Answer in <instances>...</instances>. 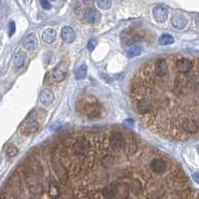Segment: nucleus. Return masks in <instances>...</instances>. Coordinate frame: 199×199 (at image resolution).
Returning a JSON list of instances; mask_svg holds the SVG:
<instances>
[{
  "label": "nucleus",
  "mask_w": 199,
  "mask_h": 199,
  "mask_svg": "<svg viewBox=\"0 0 199 199\" xmlns=\"http://www.w3.org/2000/svg\"><path fill=\"white\" fill-rule=\"evenodd\" d=\"M24 62H25V55L22 54V53H19L15 56L14 58V66L16 67V68H21L22 66L24 65Z\"/></svg>",
  "instance_id": "dca6fc26"
},
{
  "label": "nucleus",
  "mask_w": 199,
  "mask_h": 199,
  "mask_svg": "<svg viewBox=\"0 0 199 199\" xmlns=\"http://www.w3.org/2000/svg\"><path fill=\"white\" fill-rule=\"evenodd\" d=\"M77 111L91 119H99L103 115V106L95 97L91 95L83 97L78 101Z\"/></svg>",
  "instance_id": "7ed1b4c3"
},
{
  "label": "nucleus",
  "mask_w": 199,
  "mask_h": 199,
  "mask_svg": "<svg viewBox=\"0 0 199 199\" xmlns=\"http://www.w3.org/2000/svg\"><path fill=\"white\" fill-rule=\"evenodd\" d=\"M152 15L156 22H158V23H163V22H165L167 19L168 10L166 7L163 5H156L152 10Z\"/></svg>",
  "instance_id": "423d86ee"
},
{
  "label": "nucleus",
  "mask_w": 199,
  "mask_h": 199,
  "mask_svg": "<svg viewBox=\"0 0 199 199\" xmlns=\"http://www.w3.org/2000/svg\"><path fill=\"white\" fill-rule=\"evenodd\" d=\"M171 23H172V26L177 29H182L185 27L186 25V19L184 18L183 15H180V14H177V15H174L173 17H172L171 19Z\"/></svg>",
  "instance_id": "f8f14e48"
},
{
  "label": "nucleus",
  "mask_w": 199,
  "mask_h": 199,
  "mask_svg": "<svg viewBox=\"0 0 199 199\" xmlns=\"http://www.w3.org/2000/svg\"><path fill=\"white\" fill-rule=\"evenodd\" d=\"M40 4L44 9H50L52 7L50 1H40Z\"/></svg>",
  "instance_id": "412c9836"
},
{
  "label": "nucleus",
  "mask_w": 199,
  "mask_h": 199,
  "mask_svg": "<svg viewBox=\"0 0 199 199\" xmlns=\"http://www.w3.org/2000/svg\"><path fill=\"white\" fill-rule=\"evenodd\" d=\"M130 102L152 133L175 140L199 137V55L146 61L131 79Z\"/></svg>",
  "instance_id": "f257e3e1"
},
{
  "label": "nucleus",
  "mask_w": 199,
  "mask_h": 199,
  "mask_svg": "<svg viewBox=\"0 0 199 199\" xmlns=\"http://www.w3.org/2000/svg\"><path fill=\"white\" fill-rule=\"evenodd\" d=\"M158 43L160 45H170L172 43H174V38L169 34H164L162 36H160V38L158 39Z\"/></svg>",
  "instance_id": "2eb2a0df"
},
{
  "label": "nucleus",
  "mask_w": 199,
  "mask_h": 199,
  "mask_svg": "<svg viewBox=\"0 0 199 199\" xmlns=\"http://www.w3.org/2000/svg\"><path fill=\"white\" fill-rule=\"evenodd\" d=\"M193 179H194L196 182L199 183V173H194V174H193Z\"/></svg>",
  "instance_id": "4be33fe9"
},
{
  "label": "nucleus",
  "mask_w": 199,
  "mask_h": 199,
  "mask_svg": "<svg viewBox=\"0 0 199 199\" xmlns=\"http://www.w3.org/2000/svg\"><path fill=\"white\" fill-rule=\"evenodd\" d=\"M101 14L95 8H88L84 12V20L89 24H94L100 20Z\"/></svg>",
  "instance_id": "0eeeda50"
},
{
  "label": "nucleus",
  "mask_w": 199,
  "mask_h": 199,
  "mask_svg": "<svg viewBox=\"0 0 199 199\" xmlns=\"http://www.w3.org/2000/svg\"><path fill=\"white\" fill-rule=\"evenodd\" d=\"M141 51L142 49L140 46H138V45H133V46H130L126 50V56L129 58L137 57V56H140L141 54Z\"/></svg>",
  "instance_id": "ddd939ff"
},
{
  "label": "nucleus",
  "mask_w": 199,
  "mask_h": 199,
  "mask_svg": "<svg viewBox=\"0 0 199 199\" xmlns=\"http://www.w3.org/2000/svg\"><path fill=\"white\" fill-rule=\"evenodd\" d=\"M61 36L64 42L71 44L73 43L75 39H76V32L74 31V29L72 27H69V26H66L62 29L61 32Z\"/></svg>",
  "instance_id": "6e6552de"
},
{
  "label": "nucleus",
  "mask_w": 199,
  "mask_h": 199,
  "mask_svg": "<svg viewBox=\"0 0 199 199\" xmlns=\"http://www.w3.org/2000/svg\"><path fill=\"white\" fill-rule=\"evenodd\" d=\"M38 127H39V123L37 122V119H36V112H33L32 114H30L29 117L25 119L24 123H22L20 130L24 136H30V134L34 133L35 131L38 130Z\"/></svg>",
  "instance_id": "20e7f679"
},
{
  "label": "nucleus",
  "mask_w": 199,
  "mask_h": 199,
  "mask_svg": "<svg viewBox=\"0 0 199 199\" xmlns=\"http://www.w3.org/2000/svg\"><path fill=\"white\" fill-rule=\"evenodd\" d=\"M8 29H9V36L11 37L15 33V23L13 21H11L8 24Z\"/></svg>",
  "instance_id": "aec40b11"
},
{
  "label": "nucleus",
  "mask_w": 199,
  "mask_h": 199,
  "mask_svg": "<svg viewBox=\"0 0 199 199\" xmlns=\"http://www.w3.org/2000/svg\"><path fill=\"white\" fill-rule=\"evenodd\" d=\"M6 155L9 157H13L15 155H18V148L15 145L10 144L6 149Z\"/></svg>",
  "instance_id": "f3484780"
},
{
  "label": "nucleus",
  "mask_w": 199,
  "mask_h": 199,
  "mask_svg": "<svg viewBox=\"0 0 199 199\" xmlns=\"http://www.w3.org/2000/svg\"><path fill=\"white\" fill-rule=\"evenodd\" d=\"M97 4L100 8L106 10V9H108L112 6V2L110 1V0H99V1H97Z\"/></svg>",
  "instance_id": "a211bd4d"
},
{
  "label": "nucleus",
  "mask_w": 199,
  "mask_h": 199,
  "mask_svg": "<svg viewBox=\"0 0 199 199\" xmlns=\"http://www.w3.org/2000/svg\"><path fill=\"white\" fill-rule=\"evenodd\" d=\"M87 72H88L87 65L83 64V65L79 67L78 70L76 71V74H75V78H76V80H83V79H85L86 76H87Z\"/></svg>",
  "instance_id": "4468645a"
},
{
  "label": "nucleus",
  "mask_w": 199,
  "mask_h": 199,
  "mask_svg": "<svg viewBox=\"0 0 199 199\" xmlns=\"http://www.w3.org/2000/svg\"><path fill=\"white\" fill-rule=\"evenodd\" d=\"M97 46V41L95 39H91V40H89V42H88V49L90 51H92L95 49V47Z\"/></svg>",
  "instance_id": "6ab92c4d"
},
{
  "label": "nucleus",
  "mask_w": 199,
  "mask_h": 199,
  "mask_svg": "<svg viewBox=\"0 0 199 199\" xmlns=\"http://www.w3.org/2000/svg\"><path fill=\"white\" fill-rule=\"evenodd\" d=\"M68 73V65L65 62H61L55 67L51 73V78L53 82L60 83L66 78V75Z\"/></svg>",
  "instance_id": "39448f33"
},
{
  "label": "nucleus",
  "mask_w": 199,
  "mask_h": 199,
  "mask_svg": "<svg viewBox=\"0 0 199 199\" xmlns=\"http://www.w3.org/2000/svg\"><path fill=\"white\" fill-rule=\"evenodd\" d=\"M42 39L45 43H48V44L53 43L56 39V31L53 28L45 29L42 34Z\"/></svg>",
  "instance_id": "9b49d317"
},
{
  "label": "nucleus",
  "mask_w": 199,
  "mask_h": 199,
  "mask_svg": "<svg viewBox=\"0 0 199 199\" xmlns=\"http://www.w3.org/2000/svg\"><path fill=\"white\" fill-rule=\"evenodd\" d=\"M54 101V94L50 89H45L40 94V102L43 105H50Z\"/></svg>",
  "instance_id": "1a4fd4ad"
},
{
  "label": "nucleus",
  "mask_w": 199,
  "mask_h": 199,
  "mask_svg": "<svg viewBox=\"0 0 199 199\" xmlns=\"http://www.w3.org/2000/svg\"><path fill=\"white\" fill-rule=\"evenodd\" d=\"M37 38L35 35H29L28 37H26V39L23 42V46L26 50L28 51H34L37 48Z\"/></svg>",
  "instance_id": "9d476101"
},
{
  "label": "nucleus",
  "mask_w": 199,
  "mask_h": 199,
  "mask_svg": "<svg viewBox=\"0 0 199 199\" xmlns=\"http://www.w3.org/2000/svg\"><path fill=\"white\" fill-rule=\"evenodd\" d=\"M114 199H199V191L191 188L188 179L175 171L155 176L142 190H129Z\"/></svg>",
  "instance_id": "f03ea898"
}]
</instances>
